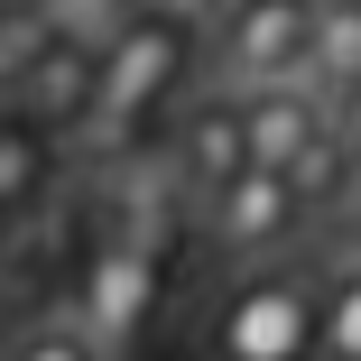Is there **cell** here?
I'll return each mask as SVG.
<instances>
[{
  "mask_svg": "<svg viewBox=\"0 0 361 361\" xmlns=\"http://www.w3.org/2000/svg\"><path fill=\"white\" fill-rule=\"evenodd\" d=\"M0 361H111V352H102V343L84 334V315H75V324H37V334H19Z\"/></svg>",
  "mask_w": 361,
  "mask_h": 361,
  "instance_id": "cell-13",
  "label": "cell"
},
{
  "mask_svg": "<svg viewBox=\"0 0 361 361\" xmlns=\"http://www.w3.org/2000/svg\"><path fill=\"white\" fill-rule=\"evenodd\" d=\"M139 10H176V19H213V0H139Z\"/></svg>",
  "mask_w": 361,
  "mask_h": 361,
  "instance_id": "cell-15",
  "label": "cell"
},
{
  "mask_svg": "<svg viewBox=\"0 0 361 361\" xmlns=\"http://www.w3.org/2000/svg\"><path fill=\"white\" fill-rule=\"evenodd\" d=\"M28 10L47 19V37H75V47H111V37L139 19V0H28Z\"/></svg>",
  "mask_w": 361,
  "mask_h": 361,
  "instance_id": "cell-12",
  "label": "cell"
},
{
  "mask_svg": "<svg viewBox=\"0 0 361 361\" xmlns=\"http://www.w3.org/2000/svg\"><path fill=\"white\" fill-rule=\"evenodd\" d=\"M204 361H324V278L250 259L204 306Z\"/></svg>",
  "mask_w": 361,
  "mask_h": 361,
  "instance_id": "cell-1",
  "label": "cell"
},
{
  "mask_svg": "<svg viewBox=\"0 0 361 361\" xmlns=\"http://www.w3.org/2000/svg\"><path fill=\"white\" fill-rule=\"evenodd\" d=\"M204 65V19H176V10H139L111 47H102V111L121 121H149L185 93V75Z\"/></svg>",
  "mask_w": 361,
  "mask_h": 361,
  "instance_id": "cell-3",
  "label": "cell"
},
{
  "mask_svg": "<svg viewBox=\"0 0 361 361\" xmlns=\"http://www.w3.org/2000/svg\"><path fill=\"white\" fill-rule=\"evenodd\" d=\"M306 47H315V0H250V10L204 28V84H223V93L287 84V75H306Z\"/></svg>",
  "mask_w": 361,
  "mask_h": 361,
  "instance_id": "cell-4",
  "label": "cell"
},
{
  "mask_svg": "<svg viewBox=\"0 0 361 361\" xmlns=\"http://www.w3.org/2000/svg\"><path fill=\"white\" fill-rule=\"evenodd\" d=\"M75 315H84V334H93L111 361H130V343L149 334V315H158V250L130 241V232H102V250L84 259Z\"/></svg>",
  "mask_w": 361,
  "mask_h": 361,
  "instance_id": "cell-5",
  "label": "cell"
},
{
  "mask_svg": "<svg viewBox=\"0 0 361 361\" xmlns=\"http://www.w3.org/2000/svg\"><path fill=\"white\" fill-rule=\"evenodd\" d=\"M195 223H204V241H213V259L223 269H250V259H287L306 232H315V204L297 195V176L287 167H241V176H223L213 195H195Z\"/></svg>",
  "mask_w": 361,
  "mask_h": 361,
  "instance_id": "cell-2",
  "label": "cell"
},
{
  "mask_svg": "<svg viewBox=\"0 0 361 361\" xmlns=\"http://www.w3.org/2000/svg\"><path fill=\"white\" fill-rule=\"evenodd\" d=\"M56 185V130L28 121L19 102H0V213H19Z\"/></svg>",
  "mask_w": 361,
  "mask_h": 361,
  "instance_id": "cell-9",
  "label": "cell"
},
{
  "mask_svg": "<svg viewBox=\"0 0 361 361\" xmlns=\"http://www.w3.org/2000/svg\"><path fill=\"white\" fill-rule=\"evenodd\" d=\"M334 121H343V130H352V149H361V84H352V93H343V102H334Z\"/></svg>",
  "mask_w": 361,
  "mask_h": 361,
  "instance_id": "cell-14",
  "label": "cell"
},
{
  "mask_svg": "<svg viewBox=\"0 0 361 361\" xmlns=\"http://www.w3.org/2000/svg\"><path fill=\"white\" fill-rule=\"evenodd\" d=\"M241 121H250V158L259 167H297V149L334 121V93H315L306 75H287V84L241 93Z\"/></svg>",
  "mask_w": 361,
  "mask_h": 361,
  "instance_id": "cell-8",
  "label": "cell"
},
{
  "mask_svg": "<svg viewBox=\"0 0 361 361\" xmlns=\"http://www.w3.org/2000/svg\"><path fill=\"white\" fill-rule=\"evenodd\" d=\"M232 10H250V0H213V19H232ZM213 19H204V28H213Z\"/></svg>",
  "mask_w": 361,
  "mask_h": 361,
  "instance_id": "cell-16",
  "label": "cell"
},
{
  "mask_svg": "<svg viewBox=\"0 0 361 361\" xmlns=\"http://www.w3.org/2000/svg\"><path fill=\"white\" fill-rule=\"evenodd\" d=\"M306 84L315 93H352L361 84V0H324L315 10V47H306Z\"/></svg>",
  "mask_w": 361,
  "mask_h": 361,
  "instance_id": "cell-10",
  "label": "cell"
},
{
  "mask_svg": "<svg viewBox=\"0 0 361 361\" xmlns=\"http://www.w3.org/2000/svg\"><path fill=\"white\" fill-rule=\"evenodd\" d=\"M324 361H361V241L324 269Z\"/></svg>",
  "mask_w": 361,
  "mask_h": 361,
  "instance_id": "cell-11",
  "label": "cell"
},
{
  "mask_svg": "<svg viewBox=\"0 0 361 361\" xmlns=\"http://www.w3.org/2000/svg\"><path fill=\"white\" fill-rule=\"evenodd\" d=\"M158 158L185 176V195H213L223 176H241V167H250V121H241V93L204 84V93L176 111V130H167V149H158Z\"/></svg>",
  "mask_w": 361,
  "mask_h": 361,
  "instance_id": "cell-6",
  "label": "cell"
},
{
  "mask_svg": "<svg viewBox=\"0 0 361 361\" xmlns=\"http://www.w3.org/2000/svg\"><path fill=\"white\" fill-rule=\"evenodd\" d=\"M10 102L28 111V121H47L56 139L75 130V121H93L102 111V47H75V37H47L28 65H19V84H10Z\"/></svg>",
  "mask_w": 361,
  "mask_h": 361,
  "instance_id": "cell-7",
  "label": "cell"
}]
</instances>
